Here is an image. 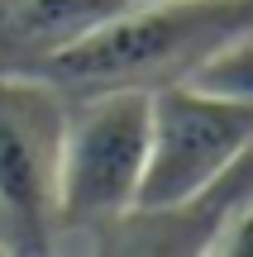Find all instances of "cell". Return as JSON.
I'll use <instances>...</instances> for the list:
<instances>
[{
    "label": "cell",
    "instance_id": "3957f363",
    "mask_svg": "<svg viewBox=\"0 0 253 257\" xmlns=\"http://www.w3.org/2000/svg\"><path fill=\"white\" fill-rule=\"evenodd\" d=\"M148 162V91L110 86L67 105L57 229H101L134 214Z\"/></svg>",
    "mask_w": 253,
    "mask_h": 257
},
{
    "label": "cell",
    "instance_id": "8992f818",
    "mask_svg": "<svg viewBox=\"0 0 253 257\" xmlns=\"http://www.w3.org/2000/svg\"><path fill=\"white\" fill-rule=\"evenodd\" d=\"M187 81L210 91V95H229V100H248L253 105V29L229 38L225 48H215Z\"/></svg>",
    "mask_w": 253,
    "mask_h": 257
},
{
    "label": "cell",
    "instance_id": "52a82bcc",
    "mask_svg": "<svg viewBox=\"0 0 253 257\" xmlns=\"http://www.w3.org/2000/svg\"><path fill=\"white\" fill-rule=\"evenodd\" d=\"M229 252H239V257H253V210L244 214V224L234 229V238H229Z\"/></svg>",
    "mask_w": 253,
    "mask_h": 257
},
{
    "label": "cell",
    "instance_id": "5b68a950",
    "mask_svg": "<svg viewBox=\"0 0 253 257\" xmlns=\"http://www.w3.org/2000/svg\"><path fill=\"white\" fill-rule=\"evenodd\" d=\"M124 5L129 0H0V43L53 57Z\"/></svg>",
    "mask_w": 253,
    "mask_h": 257
},
{
    "label": "cell",
    "instance_id": "277c9868",
    "mask_svg": "<svg viewBox=\"0 0 253 257\" xmlns=\"http://www.w3.org/2000/svg\"><path fill=\"white\" fill-rule=\"evenodd\" d=\"M67 91L48 76H0V248L48 252L57 238Z\"/></svg>",
    "mask_w": 253,
    "mask_h": 257
},
{
    "label": "cell",
    "instance_id": "7a4b0ae2",
    "mask_svg": "<svg viewBox=\"0 0 253 257\" xmlns=\"http://www.w3.org/2000/svg\"><path fill=\"white\" fill-rule=\"evenodd\" d=\"M253 153V105L191 81L148 91V162L134 214H177L244 167Z\"/></svg>",
    "mask_w": 253,
    "mask_h": 257
},
{
    "label": "cell",
    "instance_id": "6da1fadb",
    "mask_svg": "<svg viewBox=\"0 0 253 257\" xmlns=\"http://www.w3.org/2000/svg\"><path fill=\"white\" fill-rule=\"evenodd\" d=\"M244 29H253V0H129L91 34L57 48L43 76L67 95L110 86L153 91L187 81L215 48H225Z\"/></svg>",
    "mask_w": 253,
    "mask_h": 257
}]
</instances>
